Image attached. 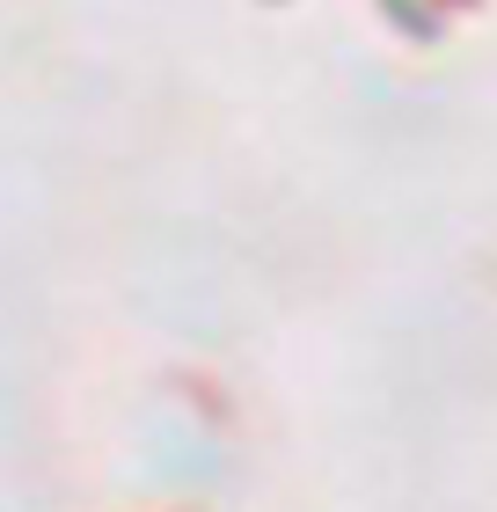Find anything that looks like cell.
<instances>
[{
	"mask_svg": "<svg viewBox=\"0 0 497 512\" xmlns=\"http://www.w3.org/2000/svg\"><path fill=\"white\" fill-rule=\"evenodd\" d=\"M381 8H388V22H395V30L402 37H439V0H381Z\"/></svg>",
	"mask_w": 497,
	"mask_h": 512,
	"instance_id": "1",
	"label": "cell"
}]
</instances>
